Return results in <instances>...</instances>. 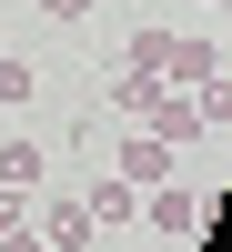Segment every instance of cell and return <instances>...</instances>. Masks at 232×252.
<instances>
[{
  "label": "cell",
  "mask_w": 232,
  "mask_h": 252,
  "mask_svg": "<svg viewBox=\"0 0 232 252\" xmlns=\"http://www.w3.org/2000/svg\"><path fill=\"white\" fill-rule=\"evenodd\" d=\"M141 131H152V141H172V152H182V141H202V101L162 81V91H152V111H141Z\"/></svg>",
  "instance_id": "cell-1"
},
{
  "label": "cell",
  "mask_w": 232,
  "mask_h": 252,
  "mask_svg": "<svg viewBox=\"0 0 232 252\" xmlns=\"http://www.w3.org/2000/svg\"><path fill=\"white\" fill-rule=\"evenodd\" d=\"M121 182H132V192H162V182H172V141L132 131V141H121Z\"/></svg>",
  "instance_id": "cell-2"
},
{
  "label": "cell",
  "mask_w": 232,
  "mask_h": 252,
  "mask_svg": "<svg viewBox=\"0 0 232 252\" xmlns=\"http://www.w3.org/2000/svg\"><path fill=\"white\" fill-rule=\"evenodd\" d=\"M212 71H222V51H212V40H172V51H162V81H192V91H202Z\"/></svg>",
  "instance_id": "cell-3"
},
{
  "label": "cell",
  "mask_w": 232,
  "mask_h": 252,
  "mask_svg": "<svg viewBox=\"0 0 232 252\" xmlns=\"http://www.w3.org/2000/svg\"><path fill=\"white\" fill-rule=\"evenodd\" d=\"M152 232H172V242H192V232H202V202L162 182V192H152Z\"/></svg>",
  "instance_id": "cell-4"
},
{
  "label": "cell",
  "mask_w": 232,
  "mask_h": 252,
  "mask_svg": "<svg viewBox=\"0 0 232 252\" xmlns=\"http://www.w3.org/2000/svg\"><path fill=\"white\" fill-rule=\"evenodd\" d=\"M40 242H51V252H81V242H91V212H81V202H51V212H40Z\"/></svg>",
  "instance_id": "cell-5"
},
{
  "label": "cell",
  "mask_w": 232,
  "mask_h": 252,
  "mask_svg": "<svg viewBox=\"0 0 232 252\" xmlns=\"http://www.w3.org/2000/svg\"><path fill=\"white\" fill-rule=\"evenodd\" d=\"M40 172H51V161H40V141H0V192H31Z\"/></svg>",
  "instance_id": "cell-6"
},
{
  "label": "cell",
  "mask_w": 232,
  "mask_h": 252,
  "mask_svg": "<svg viewBox=\"0 0 232 252\" xmlns=\"http://www.w3.org/2000/svg\"><path fill=\"white\" fill-rule=\"evenodd\" d=\"M81 212H91V222H132V212H141V192H132V182H101Z\"/></svg>",
  "instance_id": "cell-7"
},
{
  "label": "cell",
  "mask_w": 232,
  "mask_h": 252,
  "mask_svg": "<svg viewBox=\"0 0 232 252\" xmlns=\"http://www.w3.org/2000/svg\"><path fill=\"white\" fill-rule=\"evenodd\" d=\"M162 51H172V31H132V51H121V71H141V81H162Z\"/></svg>",
  "instance_id": "cell-8"
},
{
  "label": "cell",
  "mask_w": 232,
  "mask_h": 252,
  "mask_svg": "<svg viewBox=\"0 0 232 252\" xmlns=\"http://www.w3.org/2000/svg\"><path fill=\"white\" fill-rule=\"evenodd\" d=\"M31 91H40V71H31V61H0V111H20Z\"/></svg>",
  "instance_id": "cell-9"
},
{
  "label": "cell",
  "mask_w": 232,
  "mask_h": 252,
  "mask_svg": "<svg viewBox=\"0 0 232 252\" xmlns=\"http://www.w3.org/2000/svg\"><path fill=\"white\" fill-rule=\"evenodd\" d=\"M0 252H51V242H40V232H31V222H20V232H10V242H0Z\"/></svg>",
  "instance_id": "cell-10"
},
{
  "label": "cell",
  "mask_w": 232,
  "mask_h": 252,
  "mask_svg": "<svg viewBox=\"0 0 232 252\" xmlns=\"http://www.w3.org/2000/svg\"><path fill=\"white\" fill-rule=\"evenodd\" d=\"M40 10H51V20H81V10H91V0H40Z\"/></svg>",
  "instance_id": "cell-11"
}]
</instances>
